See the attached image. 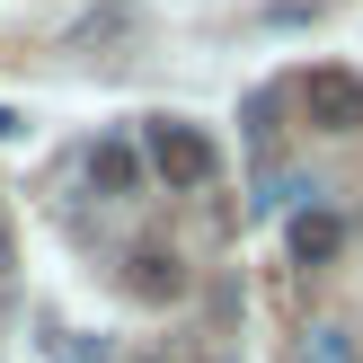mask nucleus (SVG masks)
Wrapping results in <instances>:
<instances>
[{"instance_id":"423d86ee","label":"nucleus","mask_w":363,"mask_h":363,"mask_svg":"<svg viewBox=\"0 0 363 363\" xmlns=\"http://www.w3.org/2000/svg\"><path fill=\"white\" fill-rule=\"evenodd\" d=\"M301 363H354L346 328H311V337H301Z\"/></svg>"},{"instance_id":"f03ea898","label":"nucleus","mask_w":363,"mask_h":363,"mask_svg":"<svg viewBox=\"0 0 363 363\" xmlns=\"http://www.w3.org/2000/svg\"><path fill=\"white\" fill-rule=\"evenodd\" d=\"M301 116H311L319 133H354L363 124V80L354 71H311V80H301Z\"/></svg>"},{"instance_id":"7ed1b4c3","label":"nucleus","mask_w":363,"mask_h":363,"mask_svg":"<svg viewBox=\"0 0 363 363\" xmlns=\"http://www.w3.org/2000/svg\"><path fill=\"white\" fill-rule=\"evenodd\" d=\"M284 257H293V266H328V257H346V213H337V204H301L293 230H284Z\"/></svg>"},{"instance_id":"f257e3e1","label":"nucleus","mask_w":363,"mask_h":363,"mask_svg":"<svg viewBox=\"0 0 363 363\" xmlns=\"http://www.w3.org/2000/svg\"><path fill=\"white\" fill-rule=\"evenodd\" d=\"M142 151H151V177H160V186H177V195H195V186L213 177V142L195 133V124H177V116H151Z\"/></svg>"},{"instance_id":"0eeeda50","label":"nucleus","mask_w":363,"mask_h":363,"mask_svg":"<svg viewBox=\"0 0 363 363\" xmlns=\"http://www.w3.org/2000/svg\"><path fill=\"white\" fill-rule=\"evenodd\" d=\"M133 363H142V354H133Z\"/></svg>"},{"instance_id":"39448f33","label":"nucleus","mask_w":363,"mask_h":363,"mask_svg":"<svg viewBox=\"0 0 363 363\" xmlns=\"http://www.w3.org/2000/svg\"><path fill=\"white\" fill-rule=\"evenodd\" d=\"M133 284H142L151 301H177V293H186V275H177L169 248H142V257H133Z\"/></svg>"},{"instance_id":"20e7f679","label":"nucleus","mask_w":363,"mask_h":363,"mask_svg":"<svg viewBox=\"0 0 363 363\" xmlns=\"http://www.w3.org/2000/svg\"><path fill=\"white\" fill-rule=\"evenodd\" d=\"M89 177H98V195H142L151 151H133V142H98V151H89Z\"/></svg>"}]
</instances>
